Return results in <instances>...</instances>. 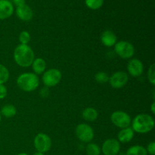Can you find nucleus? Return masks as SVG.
<instances>
[{
    "label": "nucleus",
    "instance_id": "f257e3e1",
    "mask_svg": "<svg viewBox=\"0 0 155 155\" xmlns=\"http://www.w3.org/2000/svg\"><path fill=\"white\" fill-rule=\"evenodd\" d=\"M13 58L15 62L21 68H29L35 59L34 51L29 45L19 44L14 50Z\"/></svg>",
    "mask_w": 155,
    "mask_h": 155
},
{
    "label": "nucleus",
    "instance_id": "f03ea898",
    "mask_svg": "<svg viewBox=\"0 0 155 155\" xmlns=\"http://www.w3.org/2000/svg\"><path fill=\"white\" fill-rule=\"evenodd\" d=\"M154 119L148 114H139L132 120L131 128L134 133L139 134H146L151 132L154 127Z\"/></svg>",
    "mask_w": 155,
    "mask_h": 155
},
{
    "label": "nucleus",
    "instance_id": "7ed1b4c3",
    "mask_svg": "<svg viewBox=\"0 0 155 155\" xmlns=\"http://www.w3.org/2000/svg\"><path fill=\"white\" fill-rule=\"evenodd\" d=\"M16 83L21 90L25 92H32L39 86V78L34 73H23L18 77Z\"/></svg>",
    "mask_w": 155,
    "mask_h": 155
},
{
    "label": "nucleus",
    "instance_id": "20e7f679",
    "mask_svg": "<svg viewBox=\"0 0 155 155\" xmlns=\"http://www.w3.org/2000/svg\"><path fill=\"white\" fill-rule=\"evenodd\" d=\"M114 52L122 59H131L135 54V48L129 41H117L114 45Z\"/></svg>",
    "mask_w": 155,
    "mask_h": 155
},
{
    "label": "nucleus",
    "instance_id": "39448f33",
    "mask_svg": "<svg viewBox=\"0 0 155 155\" xmlns=\"http://www.w3.org/2000/svg\"><path fill=\"white\" fill-rule=\"evenodd\" d=\"M42 81L45 87H54L61 82L62 78L61 72L57 68L46 70L42 74Z\"/></svg>",
    "mask_w": 155,
    "mask_h": 155
},
{
    "label": "nucleus",
    "instance_id": "423d86ee",
    "mask_svg": "<svg viewBox=\"0 0 155 155\" xmlns=\"http://www.w3.org/2000/svg\"><path fill=\"white\" fill-rule=\"evenodd\" d=\"M75 133L77 139L84 143L91 142L95 136L93 128L86 123L78 124L75 129Z\"/></svg>",
    "mask_w": 155,
    "mask_h": 155
},
{
    "label": "nucleus",
    "instance_id": "0eeeda50",
    "mask_svg": "<svg viewBox=\"0 0 155 155\" xmlns=\"http://www.w3.org/2000/svg\"><path fill=\"white\" fill-rule=\"evenodd\" d=\"M52 142L49 136L43 133H39L36 135L33 139V146L36 151L41 153L48 152L51 148Z\"/></svg>",
    "mask_w": 155,
    "mask_h": 155
},
{
    "label": "nucleus",
    "instance_id": "6e6552de",
    "mask_svg": "<svg viewBox=\"0 0 155 155\" xmlns=\"http://www.w3.org/2000/svg\"><path fill=\"white\" fill-rule=\"evenodd\" d=\"M110 121L115 127L121 130L131 126L132 118L127 112L123 110H116L110 115Z\"/></svg>",
    "mask_w": 155,
    "mask_h": 155
},
{
    "label": "nucleus",
    "instance_id": "1a4fd4ad",
    "mask_svg": "<svg viewBox=\"0 0 155 155\" xmlns=\"http://www.w3.org/2000/svg\"><path fill=\"white\" fill-rule=\"evenodd\" d=\"M129 80L128 74L125 71H120L114 73L109 77V83L114 89H121L127 85Z\"/></svg>",
    "mask_w": 155,
    "mask_h": 155
},
{
    "label": "nucleus",
    "instance_id": "9d476101",
    "mask_svg": "<svg viewBox=\"0 0 155 155\" xmlns=\"http://www.w3.org/2000/svg\"><path fill=\"white\" fill-rule=\"evenodd\" d=\"M101 151L104 155H117L120 151V143L116 139H107L103 142Z\"/></svg>",
    "mask_w": 155,
    "mask_h": 155
},
{
    "label": "nucleus",
    "instance_id": "9b49d317",
    "mask_svg": "<svg viewBox=\"0 0 155 155\" xmlns=\"http://www.w3.org/2000/svg\"><path fill=\"white\" fill-rule=\"evenodd\" d=\"M128 74L133 77H139L144 72V64L138 58H132L127 64Z\"/></svg>",
    "mask_w": 155,
    "mask_h": 155
},
{
    "label": "nucleus",
    "instance_id": "f8f14e48",
    "mask_svg": "<svg viewBox=\"0 0 155 155\" xmlns=\"http://www.w3.org/2000/svg\"><path fill=\"white\" fill-rule=\"evenodd\" d=\"M16 15L21 21L27 22L33 19V12L30 6L24 4L16 8Z\"/></svg>",
    "mask_w": 155,
    "mask_h": 155
},
{
    "label": "nucleus",
    "instance_id": "ddd939ff",
    "mask_svg": "<svg viewBox=\"0 0 155 155\" xmlns=\"http://www.w3.org/2000/svg\"><path fill=\"white\" fill-rule=\"evenodd\" d=\"M13 13V4L8 0H0V20L8 19Z\"/></svg>",
    "mask_w": 155,
    "mask_h": 155
},
{
    "label": "nucleus",
    "instance_id": "4468645a",
    "mask_svg": "<svg viewBox=\"0 0 155 155\" xmlns=\"http://www.w3.org/2000/svg\"><path fill=\"white\" fill-rule=\"evenodd\" d=\"M100 39H101V43L104 46L109 47V48L114 46V45L117 42V37L116 34L113 31L109 30H106L102 32L100 36Z\"/></svg>",
    "mask_w": 155,
    "mask_h": 155
},
{
    "label": "nucleus",
    "instance_id": "2eb2a0df",
    "mask_svg": "<svg viewBox=\"0 0 155 155\" xmlns=\"http://www.w3.org/2000/svg\"><path fill=\"white\" fill-rule=\"evenodd\" d=\"M134 131L131 127L121 129L117 134V140L120 143H129L134 137Z\"/></svg>",
    "mask_w": 155,
    "mask_h": 155
},
{
    "label": "nucleus",
    "instance_id": "dca6fc26",
    "mask_svg": "<svg viewBox=\"0 0 155 155\" xmlns=\"http://www.w3.org/2000/svg\"><path fill=\"white\" fill-rule=\"evenodd\" d=\"M33 73L36 75H42L46 71V61L42 58H36L31 64Z\"/></svg>",
    "mask_w": 155,
    "mask_h": 155
},
{
    "label": "nucleus",
    "instance_id": "f3484780",
    "mask_svg": "<svg viewBox=\"0 0 155 155\" xmlns=\"http://www.w3.org/2000/svg\"><path fill=\"white\" fill-rule=\"evenodd\" d=\"M98 117V113L97 110L92 107H86L82 112V117L86 122H94L96 120Z\"/></svg>",
    "mask_w": 155,
    "mask_h": 155
},
{
    "label": "nucleus",
    "instance_id": "a211bd4d",
    "mask_svg": "<svg viewBox=\"0 0 155 155\" xmlns=\"http://www.w3.org/2000/svg\"><path fill=\"white\" fill-rule=\"evenodd\" d=\"M2 116L5 117L6 118H12L15 117L17 114L16 107L13 104H8L3 106L0 111Z\"/></svg>",
    "mask_w": 155,
    "mask_h": 155
},
{
    "label": "nucleus",
    "instance_id": "6ab92c4d",
    "mask_svg": "<svg viewBox=\"0 0 155 155\" xmlns=\"http://www.w3.org/2000/svg\"><path fill=\"white\" fill-rule=\"evenodd\" d=\"M126 155H148L146 149L142 145H136L127 149Z\"/></svg>",
    "mask_w": 155,
    "mask_h": 155
},
{
    "label": "nucleus",
    "instance_id": "aec40b11",
    "mask_svg": "<svg viewBox=\"0 0 155 155\" xmlns=\"http://www.w3.org/2000/svg\"><path fill=\"white\" fill-rule=\"evenodd\" d=\"M86 152L87 155H100L101 154V148L96 143L89 142L86 147Z\"/></svg>",
    "mask_w": 155,
    "mask_h": 155
},
{
    "label": "nucleus",
    "instance_id": "412c9836",
    "mask_svg": "<svg viewBox=\"0 0 155 155\" xmlns=\"http://www.w3.org/2000/svg\"><path fill=\"white\" fill-rule=\"evenodd\" d=\"M10 77V73L8 69L5 65L0 64V84H5L7 83Z\"/></svg>",
    "mask_w": 155,
    "mask_h": 155
},
{
    "label": "nucleus",
    "instance_id": "4be33fe9",
    "mask_svg": "<svg viewBox=\"0 0 155 155\" xmlns=\"http://www.w3.org/2000/svg\"><path fill=\"white\" fill-rule=\"evenodd\" d=\"M87 8L92 10L99 9L104 4V0H85Z\"/></svg>",
    "mask_w": 155,
    "mask_h": 155
},
{
    "label": "nucleus",
    "instance_id": "5701e85b",
    "mask_svg": "<svg viewBox=\"0 0 155 155\" xmlns=\"http://www.w3.org/2000/svg\"><path fill=\"white\" fill-rule=\"evenodd\" d=\"M18 40H19L20 44L22 45H28L29 42L31 40V36L30 33L27 30H23L20 33L19 36H18Z\"/></svg>",
    "mask_w": 155,
    "mask_h": 155
},
{
    "label": "nucleus",
    "instance_id": "b1692460",
    "mask_svg": "<svg viewBox=\"0 0 155 155\" xmlns=\"http://www.w3.org/2000/svg\"><path fill=\"white\" fill-rule=\"evenodd\" d=\"M95 81L98 82V83L101 84H104L109 80V75L105 73L104 71H99L97 72L95 75Z\"/></svg>",
    "mask_w": 155,
    "mask_h": 155
},
{
    "label": "nucleus",
    "instance_id": "393cba45",
    "mask_svg": "<svg viewBox=\"0 0 155 155\" xmlns=\"http://www.w3.org/2000/svg\"><path fill=\"white\" fill-rule=\"evenodd\" d=\"M147 76H148V80L149 83H151L152 86L155 85V64H152L151 66L149 67L148 70V73H147Z\"/></svg>",
    "mask_w": 155,
    "mask_h": 155
},
{
    "label": "nucleus",
    "instance_id": "a878e982",
    "mask_svg": "<svg viewBox=\"0 0 155 155\" xmlns=\"http://www.w3.org/2000/svg\"><path fill=\"white\" fill-rule=\"evenodd\" d=\"M145 149H146L148 154H149L150 155H154L155 154V142H149L148 145H147V148H145Z\"/></svg>",
    "mask_w": 155,
    "mask_h": 155
},
{
    "label": "nucleus",
    "instance_id": "bb28decb",
    "mask_svg": "<svg viewBox=\"0 0 155 155\" xmlns=\"http://www.w3.org/2000/svg\"><path fill=\"white\" fill-rule=\"evenodd\" d=\"M8 95L7 87L5 84H0V100L4 99Z\"/></svg>",
    "mask_w": 155,
    "mask_h": 155
},
{
    "label": "nucleus",
    "instance_id": "cd10ccee",
    "mask_svg": "<svg viewBox=\"0 0 155 155\" xmlns=\"http://www.w3.org/2000/svg\"><path fill=\"white\" fill-rule=\"evenodd\" d=\"M40 95H42V97L45 98V97H48V95H49V91H48V87H44L42 88V90L40 91Z\"/></svg>",
    "mask_w": 155,
    "mask_h": 155
},
{
    "label": "nucleus",
    "instance_id": "c85d7f7f",
    "mask_svg": "<svg viewBox=\"0 0 155 155\" xmlns=\"http://www.w3.org/2000/svg\"><path fill=\"white\" fill-rule=\"evenodd\" d=\"M12 2H13V3L17 7L25 4V0H12Z\"/></svg>",
    "mask_w": 155,
    "mask_h": 155
},
{
    "label": "nucleus",
    "instance_id": "c756f323",
    "mask_svg": "<svg viewBox=\"0 0 155 155\" xmlns=\"http://www.w3.org/2000/svg\"><path fill=\"white\" fill-rule=\"evenodd\" d=\"M151 113H152V114H155V102L154 101H153L152 104H151Z\"/></svg>",
    "mask_w": 155,
    "mask_h": 155
},
{
    "label": "nucleus",
    "instance_id": "7c9ffc66",
    "mask_svg": "<svg viewBox=\"0 0 155 155\" xmlns=\"http://www.w3.org/2000/svg\"><path fill=\"white\" fill-rule=\"evenodd\" d=\"M33 155H45V154H43V153L38 152V151H36V152H35Z\"/></svg>",
    "mask_w": 155,
    "mask_h": 155
},
{
    "label": "nucleus",
    "instance_id": "2f4dec72",
    "mask_svg": "<svg viewBox=\"0 0 155 155\" xmlns=\"http://www.w3.org/2000/svg\"><path fill=\"white\" fill-rule=\"evenodd\" d=\"M17 155H28V154H26V153H19V154Z\"/></svg>",
    "mask_w": 155,
    "mask_h": 155
},
{
    "label": "nucleus",
    "instance_id": "473e14b6",
    "mask_svg": "<svg viewBox=\"0 0 155 155\" xmlns=\"http://www.w3.org/2000/svg\"><path fill=\"white\" fill-rule=\"evenodd\" d=\"M1 121H2V115L0 114V124H1Z\"/></svg>",
    "mask_w": 155,
    "mask_h": 155
}]
</instances>
